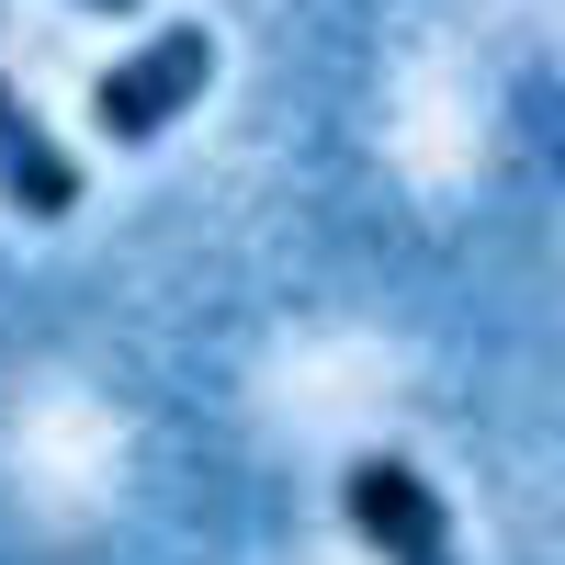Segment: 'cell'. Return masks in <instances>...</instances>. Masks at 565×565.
Returning <instances> with one entry per match:
<instances>
[{
    "mask_svg": "<svg viewBox=\"0 0 565 565\" xmlns=\"http://www.w3.org/2000/svg\"><path fill=\"white\" fill-rule=\"evenodd\" d=\"M204 79H215V34H204V23H159L148 45H125V57L90 79V114H103L114 148H148L170 114H193Z\"/></svg>",
    "mask_w": 565,
    "mask_h": 565,
    "instance_id": "cell-1",
    "label": "cell"
},
{
    "mask_svg": "<svg viewBox=\"0 0 565 565\" xmlns=\"http://www.w3.org/2000/svg\"><path fill=\"white\" fill-rule=\"evenodd\" d=\"M351 532L385 554V565H452L441 498H430V476L396 463V452H362V463H351Z\"/></svg>",
    "mask_w": 565,
    "mask_h": 565,
    "instance_id": "cell-2",
    "label": "cell"
},
{
    "mask_svg": "<svg viewBox=\"0 0 565 565\" xmlns=\"http://www.w3.org/2000/svg\"><path fill=\"white\" fill-rule=\"evenodd\" d=\"M0 193H12L23 215H68V204H79V159L23 114V90H12V79H0Z\"/></svg>",
    "mask_w": 565,
    "mask_h": 565,
    "instance_id": "cell-3",
    "label": "cell"
},
{
    "mask_svg": "<svg viewBox=\"0 0 565 565\" xmlns=\"http://www.w3.org/2000/svg\"><path fill=\"white\" fill-rule=\"evenodd\" d=\"M79 12H114V23H125V12H148V0H79Z\"/></svg>",
    "mask_w": 565,
    "mask_h": 565,
    "instance_id": "cell-4",
    "label": "cell"
}]
</instances>
